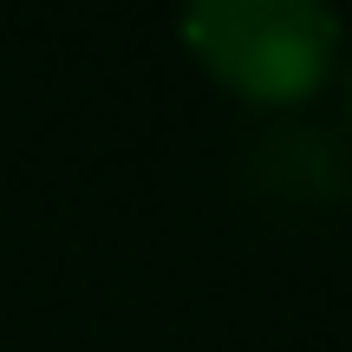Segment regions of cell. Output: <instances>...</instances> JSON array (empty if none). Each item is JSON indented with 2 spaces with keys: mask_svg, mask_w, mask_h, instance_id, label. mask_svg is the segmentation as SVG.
Returning a JSON list of instances; mask_svg holds the SVG:
<instances>
[{
  "mask_svg": "<svg viewBox=\"0 0 352 352\" xmlns=\"http://www.w3.org/2000/svg\"><path fill=\"white\" fill-rule=\"evenodd\" d=\"M346 104H352V91H346Z\"/></svg>",
  "mask_w": 352,
  "mask_h": 352,
  "instance_id": "2",
  "label": "cell"
},
{
  "mask_svg": "<svg viewBox=\"0 0 352 352\" xmlns=\"http://www.w3.org/2000/svg\"><path fill=\"white\" fill-rule=\"evenodd\" d=\"M183 46L248 104H300L333 78V0H183Z\"/></svg>",
  "mask_w": 352,
  "mask_h": 352,
  "instance_id": "1",
  "label": "cell"
}]
</instances>
